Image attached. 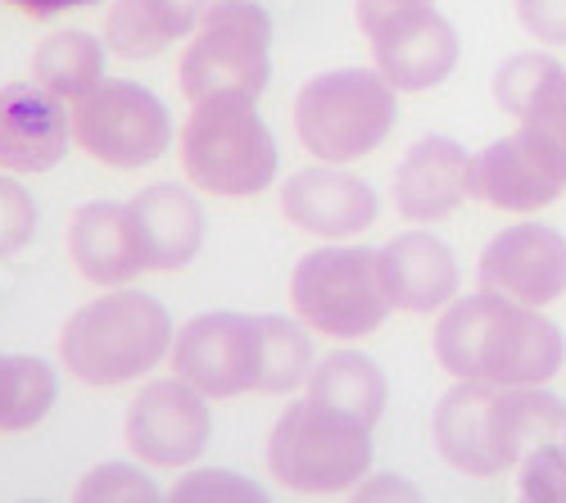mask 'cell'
Returning a JSON list of instances; mask_svg holds the SVG:
<instances>
[{"label": "cell", "mask_w": 566, "mask_h": 503, "mask_svg": "<svg viewBox=\"0 0 566 503\" xmlns=\"http://www.w3.org/2000/svg\"><path fill=\"white\" fill-rule=\"evenodd\" d=\"M436 358L458 381L544 386L562 368L566 340L535 308L481 291L444 304L436 327Z\"/></svg>", "instance_id": "1"}, {"label": "cell", "mask_w": 566, "mask_h": 503, "mask_svg": "<svg viewBox=\"0 0 566 503\" xmlns=\"http://www.w3.org/2000/svg\"><path fill=\"white\" fill-rule=\"evenodd\" d=\"M566 431V404L535 386L462 381L436 408V444L462 476H499Z\"/></svg>", "instance_id": "2"}, {"label": "cell", "mask_w": 566, "mask_h": 503, "mask_svg": "<svg viewBox=\"0 0 566 503\" xmlns=\"http://www.w3.org/2000/svg\"><path fill=\"white\" fill-rule=\"evenodd\" d=\"M172 349V317L155 295L114 286L82 304L60 336V363L86 386H123L159 368Z\"/></svg>", "instance_id": "3"}, {"label": "cell", "mask_w": 566, "mask_h": 503, "mask_svg": "<svg viewBox=\"0 0 566 503\" xmlns=\"http://www.w3.org/2000/svg\"><path fill=\"white\" fill-rule=\"evenodd\" d=\"M181 168L209 196H259L276 181L281 150L250 96H209L181 127Z\"/></svg>", "instance_id": "4"}, {"label": "cell", "mask_w": 566, "mask_h": 503, "mask_svg": "<svg viewBox=\"0 0 566 503\" xmlns=\"http://www.w3.org/2000/svg\"><path fill=\"white\" fill-rule=\"evenodd\" d=\"M268 468L300 494L349 490L371 468V427L317 399L291 404L268 436Z\"/></svg>", "instance_id": "5"}, {"label": "cell", "mask_w": 566, "mask_h": 503, "mask_svg": "<svg viewBox=\"0 0 566 503\" xmlns=\"http://www.w3.org/2000/svg\"><path fill=\"white\" fill-rule=\"evenodd\" d=\"M395 86L371 69L322 73L295 101V132L322 164L367 159L395 132Z\"/></svg>", "instance_id": "6"}, {"label": "cell", "mask_w": 566, "mask_h": 503, "mask_svg": "<svg viewBox=\"0 0 566 503\" xmlns=\"http://www.w3.org/2000/svg\"><path fill=\"white\" fill-rule=\"evenodd\" d=\"M291 304L300 323L332 340H363L386 323L390 300L381 259L363 245H326L300 259L291 277Z\"/></svg>", "instance_id": "7"}, {"label": "cell", "mask_w": 566, "mask_h": 503, "mask_svg": "<svg viewBox=\"0 0 566 503\" xmlns=\"http://www.w3.org/2000/svg\"><path fill=\"white\" fill-rule=\"evenodd\" d=\"M181 91L191 101L250 96L259 101L272 77V14L259 0H213L181 55Z\"/></svg>", "instance_id": "8"}, {"label": "cell", "mask_w": 566, "mask_h": 503, "mask_svg": "<svg viewBox=\"0 0 566 503\" xmlns=\"http://www.w3.org/2000/svg\"><path fill=\"white\" fill-rule=\"evenodd\" d=\"M272 313H200L172 336V373L205 399L268 395Z\"/></svg>", "instance_id": "9"}, {"label": "cell", "mask_w": 566, "mask_h": 503, "mask_svg": "<svg viewBox=\"0 0 566 503\" xmlns=\"http://www.w3.org/2000/svg\"><path fill=\"white\" fill-rule=\"evenodd\" d=\"M73 142L109 168H146L168 155L172 118L164 101L140 82H101L73 109Z\"/></svg>", "instance_id": "10"}, {"label": "cell", "mask_w": 566, "mask_h": 503, "mask_svg": "<svg viewBox=\"0 0 566 503\" xmlns=\"http://www.w3.org/2000/svg\"><path fill=\"white\" fill-rule=\"evenodd\" d=\"M209 431H213V418L205 395L177 373L168 381H150L132 399L127 444L150 468H191L209 444Z\"/></svg>", "instance_id": "11"}, {"label": "cell", "mask_w": 566, "mask_h": 503, "mask_svg": "<svg viewBox=\"0 0 566 503\" xmlns=\"http://www.w3.org/2000/svg\"><path fill=\"white\" fill-rule=\"evenodd\" d=\"M371 60L395 91H436L458 64V32L431 6H408L367 28Z\"/></svg>", "instance_id": "12"}, {"label": "cell", "mask_w": 566, "mask_h": 503, "mask_svg": "<svg viewBox=\"0 0 566 503\" xmlns=\"http://www.w3.org/2000/svg\"><path fill=\"white\" fill-rule=\"evenodd\" d=\"M481 291L544 308L566 295V237L544 222H516L481 254Z\"/></svg>", "instance_id": "13"}, {"label": "cell", "mask_w": 566, "mask_h": 503, "mask_svg": "<svg viewBox=\"0 0 566 503\" xmlns=\"http://www.w3.org/2000/svg\"><path fill=\"white\" fill-rule=\"evenodd\" d=\"M73 142V114L41 82L0 86V168L51 172L64 164Z\"/></svg>", "instance_id": "14"}, {"label": "cell", "mask_w": 566, "mask_h": 503, "mask_svg": "<svg viewBox=\"0 0 566 503\" xmlns=\"http://www.w3.org/2000/svg\"><path fill=\"white\" fill-rule=\"evenodd\" d=\"M376 191L363 177L345 172L340 164H322V168H304L286 181L281 191V213H286L291 227L326 241H349L376 222Z\"/></svg>", "instance_id": "15"}, {"label": "cell", "mask_w": 566, "mask_h": 503, "mask_svg": "<svg viewBox=\"0 0 566 503\" xmlns=\"http://www.w3.org/2000/svg\"><path fill=\"white\" fill-rule=\"evenodd\" d=\"M471 196V155L449 136H421L395 168V209L408 222H436Z\"/></svg>", "instance_id": "16"}, {"label": "cell", "mask_w": 566, "mask_h": 503, "mask_svg": "<svg viewBox=\"0 0 566 503\" xmlns=\"http://www.w3.org/2000/svg\"><path fill=\"white\" fill-rule=\"evenodd\" d=\"M127 209H132V227H136L146 272H177V268H186L200 254V245H205V209L186 187L155 181V187H146Z\"/></svg>", "instance_id": "17"}, {"label": "cell", "mask_w": 566, "mask_h": 503, "mask_svg": "<svg viewBox=\"0 0 566 503\" xmlns=\"http://www.w3.org/2000/svg\"><path fill=\"white\" fill-rule=\"evenodd\" d=\"M376 259H381V282H386L390 308L436 313V308L453 304V295H458V259L440 237L403 232L386 250H376Z\"/></svg>", "instance_id": "18"}, {"label": "cell", "mask_w": 566, "mask_h": 503, "mask_svg": "<svg viewBox=\"0 0 566 503\" xmlns=\"http://www.w3.org/2000/svg\"><path fill=\"white\" fill-rule=\"evenodd\" d=\"M566 191V181L531 150L522 132L503 136L471 159V196L503 213H535Z\"/></svg>", "instance_id": "19"}, {"label": "cell", "mask_w": 566, "mask_h": 503, "mask_svg": "<svg viewBox=\"0 0 566 503\" xmlns=\"http://www.w3.org/2000/svg\"><path fill=\"white\" fill-rule=\"evenodd\" d=\"M69 254H73L82 277L96 282V286H132L140 272H146L136 227H132V209L114 205V200L82 205L73 213Z\"/></svg>", "instance_id": "20"}, {"label": "cell", "mask_w": 566, "mask_h": 503, "mask_svg": "<svg viewBox=\"0 0 566 503\" xmlns=\"http://www.w3.org/2000/svg\"><path fill=\"white\" fill-rule=\"evenodd\" d=\"M213 0H118L105 19V45L123 60H150L168 41L191 36Z\"/></svg>", "instance_id": "21"}, {"label": "cell", "mask_w": 566, "mask_h": 503, "mask_svg": "<svg viewBox=\"0 0 566 503\" xmlns=\"http://www.w3.org/2000/svg\"><path fill=\"white\" fill-rule=\"evenodd\" d=\"M308 399L340 408V413L358 418L363 427H376L386 413V377L367 354L336 349L308 373Z\"/></svg>", "instance_id": "22"}, {"label": "cell", "mask_w": 566, "mask_h": 503, "mask_svg": "<svg viewBox=\"0 0 566 503\" xmlns=\"http://www.w3.org/2000/svg\"><path fill=\"white\" fill-rule=\"evenodd\" d=\"M101 77H105V41L77 28L45 36L32 55V82H41L64 105L86 101L101 86Z\"/></svg>", "instance_id": "23"}, {"label": "cell", "mask_w": 566, "mask_h": 503, "mask_svg": "<svg viewBox=\"0 0 566 503\" xmlns=\"http://www.w3.org/2000/svg\"><path fill=\"white\" fill-rule=\"evenodd\" d=\"M55 368L32 354H0V436L32 431L55 408Z\"/></svg>", "instance_id": "24"}, {"label": "cell", "mask_w": 566, "mask_h": 503, "mask_svg": "<svg viewBox=\"0 0 566 503\" xmlns=\"http://www.w3.org/2000/svg\"><path fill=\"white\" fill-rule=\"evenodd\" d=\"M566 69L553 60V55H512L503 69H499V77H494V96H499V105H503V114H512V118H526L531 114V105L544 96V91L562 77Z\"/></svg>", "instance_id": "25"}, {"label": "cell", "mask_w": 566, "mask_h": 503, "mask_svg": "<svg viewBox=\"0 0 566 503\" xmlns=\"http://www.w3.org/2000/svg\"><path fill=\"white\" fill-rule=\"evenodd\" d=\"M522 136L531 142V150L566 181V73L531 105V114L522 118Z\"/></svg>", "instance_id": "26"}, {"label": "cell", "mask_w": 566, "mask_h": 503, "mask_svg": "<svg viewBox=\"0 0 566 503\" xmlns=\"http://www.w3.org/2000/svg\"><path fill=\"white\" fill-rule=\"evenodd\" d=\"M77 499H96V503H132V499H140V503H155L159 499V485L140 472V468H132V463H101L96 472H86L82 476V485H77Z\"/></svg>", "instance_id": "27"}, {"label": "cell", "mask_w": 566, "mask_h": 503, "mask_svg": "<svg viewBox=\"0 0 566 503\" xmlns=\"http://www.w3.org/2000/svg\"><path fill=\"white\" fill-rule=\"evenodd\" d=\"M36 237V200L23 181L0 172V259H14Z\"/></svg>", "instance_id": "28"}, {"label": "cell", "mask_w": 566, "mask_h": 503, "mask_svg": "<svg viewBox=\"0 0 566 503\" xmlns=\"http://www.w3.org/2000/svg\"><path fill=\"white\" fill-rule=\"evenodd\" d=\"M522 494L535 503H566V444L544 440L522 463Z\"/></svg>", "instance_id": "29"}, {"label": "cell", "mask_w": 566, "mask_h": 503, "mask_svg": "<svg viewBox=\"0 0 566 503\" xmlns=\"http://www.w3.org/2000/svg\"><path fill=\"white\" fill-rule=\"evenodd\" d=\"M172 499H181V503H191V499H231V503L250 499V503H259V499H263V485H254V481H245V476H235V472L213 468V472H191V476H181V481L172 485Z\"/></svg>", "instance_id": "30"}, {"label": "cell", "mask_w": 566, "mask_h": 503, "mask_svg": "<svg viewBox=\"0 0 566 503\" xmlns=\"http://www.w3.org/2000/svg\"><path fill=\"white\" fill-rule=\"evenodd\" d=\"M516 19L535 41L566 45V0H516Z\"/></svg>", "instance_id": "31"}, {"label": "cell", "mask_w": 566, "mask_h": 503, "mask_svg": "<svg viewBox=\"0 0 566 503\" xmlns=\"http://www.w3.org/2000/svg\"><path fill=\"white\" fill-rule=\"evenodd\" d=\"M10 10L28 14V19H55V14H69V10H86L96 0H6Z\"/></svg>", "instance_id": "32"}, {"label": "cell", "mask_w": 566, "mask_h": 503, "mask_svg": "<svg viewBox=\"0 0 566 503\" xmlns=\"http://www.w3.org/2000/svg\"><path fill=\"white\" fill-rule=\"evenodd\" d=\"M408 6H431V0H358V23L363 32L376 23V19H386L395 10H408Z\"/></svg>", "instance_id": "33"}, {"label": "cell", "mask_w": 566, "mask_h": 503, "mask_svg": "<svg viewBox=\"0 0 566 503\" xmlns=\"http://www.w3.org/2000/svg\"><path fill=\"white\" fill-rule=\"evenodd\" d=\"M371 494H403V499H412V490H408V485H395V481H371V485H363V499H371Z\"/></svg>", "instance_id": "34"}]
</instances>
